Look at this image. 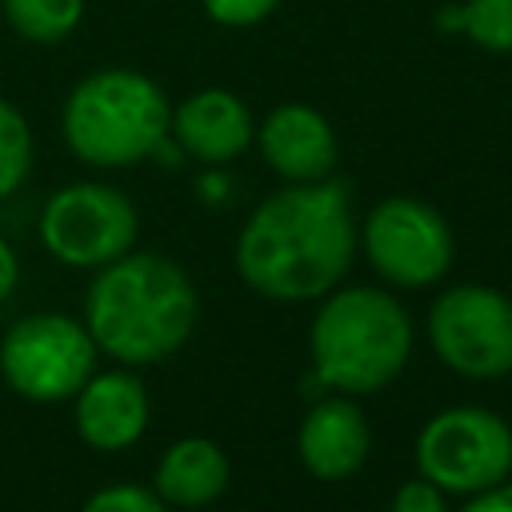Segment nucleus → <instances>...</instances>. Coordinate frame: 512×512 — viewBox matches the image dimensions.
Instances as JSON below:
<instances>
[{"label":"nucleus","instance_id":"nucleus-14","mask_svg":"<svg viewBox=\"0 0 512 512\" xmlns=\"http://www.w3.org/2000/svg\"><path fill=\"white\" fill-rule=\"evenodd\" d=\"M228 456L208 436H184L156 460V496L172 508H204L228 488Z\"/></svg>","mask_w":512,"mask_h":512},{"label":"nucleus","instance_id":"nucleus-4","mask_svg":"<svg viewBox=\"0 0 512 512\" xmlns=\"http://www.w3.org/2000/svg\"><path fill=\"white\" fill-rule=\"evenodd\" d=\"M172 104L156 80L132 68L84 76L64 104L68 148L96 168H128L168 144Z\"/></svg>","mask_w":512,"mask_h":512},{"label":"nucleus","instance_id":"nucleus-18","mask_svg":"<svg viewBox=\"0 0 512 512\" xmlns=\"http://www.w3.org/2000/svg\"><path fill=\"white\" fill-rule=\"evenodd\" d=\"M80 512H168V504L140 484H112L92 492Z\"/></svg>","mask_w":512,"mask_h":512},{"label":"nucleus","instance_id":"nucleus-20","mask_svg":"<svg viewBox=\"0 0 512 512\" xmlns=\"http://www.w3.org/2000/svg\"><path fill=\"white\" fill-rule=\"evenodd\" d=\"M280 0H204L208 16L216 24H228V28H248V24H260Z\"/></svg>","mask_w":512,"mask_h":512},{"label":"nucleus","instance_id":"nucleus-11","mask_svg":"<svg viewBox=\"0 0 512 512\" xmlns=\"http://www.w3.org/2000/svg\"><path fill=\"white\" fill-rule=\"evenodd\" d=\"M260 156L288 184L328 180L336 168V132L308 104H280L256 128Z\"/></svg>","mask_w":512,"mask_h":512},{"label":"nucleus","instance_id":"nucleus-6","mask_svg":"<svg viewBox=\"0 0 512 512\" xmlns=\"http://www.w3.org/2000/svg\"><path fill=\"white\" fill-rule=\"evenodd\" d=\"M416 468L424 480L452 496L496 488L512 472V428L492 408H444L416 436Z\"/></svg>","mask_w":512,"mask_h":512},{"label":"nucleus","instance_id":"nucleus-15","mask_svg":"<svg viewBox=\"0 0 512 512\" xmlns=\"http://www.w3.org/2000/svg\"><path fill=\"white\" fill-rule=\"evenodd\" d=\"M4 16L24 40L56 44L80 24L84 0H4Z\"/></svg>","mask_w":512,"mask_h":512},{"label":"nucleus","instance_id":"nucleus-16","mask_svg":"<svg viewBox=\"0 0 512 512\" xmlns=\"http://www.w3.org/2000/svg\"><path fill=\"white\" fill-rule=\"evenodd\" d=\"M32 168V132L28 120L0 96V200L12 196Z\"/></svg>","mask_w":512,"mask_h":512},{"label":"nucleus","instance_id":"nucleus-9","mask_svg":"<svg viewBox=\"0 0 512 512\" xmlns=\"http://www.w3.org/2000/svg\"><path fill=\"white\" fill-rule=\"evenodd\" d=\"M360 244L368 252V264L392 288L436 284L452 268V252H456L448 220L416 196L380 200L360 228Z\"/></svg>","mask_w":512,"mask_h":512},{"label":"nucleus","instance_id":"nucleus-21","mask_svg":"<svg viewBox=\"0 0 512 512\" xmlns=\"http://www.w3.org/2000/svg\"><path fill=\"white\" fill-rule=\"evenodd\" d=\"M460 512H512V484H496V488H484L476 496H468V504Z\"/></svg>","mask_w":512,"mask_h":512},{"label":"nucleus","instance_id":"nucleus-1","mask_svg":"<svg viewBox=\"0 0 512 512\" xmlns=\"http://www.w3.org/2000/svg\"><path fill=\"white\" fill-rule=\"evenodd\" d=\"M356 240L352 200L340 180L288 184L244 220L236 236V272L264 300H320L348 272Z\"/></svg>","mask_w":512,"mask_h":512},{"label":"nucleus","instance_id":"nucleus-22","mask_svg":"<svg viewBox=\"0 0 512 512\" xmlns=\"http://www.w3.org/2000/svg\"><path fill=\"white\" fill-rule=\"evenodd\" d=\"M16 280H20V260H16V252H12V244L0 236V304L12 296V288H16Z\"/></svg>","mask_w":512,"mask_h":512},{"label":"nucleus","instance_id":"nucleus-7","mask_svg":"<svg viewBox=\"0 0 512 512\" xmlns=\"http://www.w3.org/2000/svg\"><path fill=\"white\" fill-rule=\"evenodd\" d=\"M140 232L132 200L96 180H80L60 188L40 216L44 248L68 268H104L116 256L132 252Z\"/></svg>","mask_w":512,"mask_h":512},{"label":"nucleus","instance_id":"nucleus-8","mask_svg":"<svg viewBox=\"0 0 512 512\" xmlns=\"http://www.w3.org/2000/svg\"><path fill=\"white\" fill-rule=\"evenodd\" d=\"M428 340L460 376H504L512 372V300L488 284L448 288L428 312Z\"/></svg>","mask_w":512,"mask_h":512},{"label":"nucleus","instance_id":"nucleus-13","mask_svg":"<svg viewBox=\"0 0 512 512\" xmlns=\"http://www.w3.org/2000/svg\"><path fill=\"white\" fill-rule=\"evenodd\" d=\"M172 136L188 156L204 164H228L252 144V116L240 96L224 88H204L172 112Z\"/></svg>","mask_w":512,"mask_h":512},{"label":"nucleus","instance_id":"nucleus-12","mask_svg":"<svg viewBox=\"0 0 512 512\" xmlns=\"http://www.w3.org/2000/svg\"><path fill=\"white\" fill-rule=\"evenodd\" d=\"M296 452H300V464L316 480L356 476L372 452V432H368L360 404L348 400L344 392L312 404L296 432Z\"/></svg>","mask_w":512,"mask_h":512},{"label":"nucleus","instance_id":"nucleus-17","mask_svg":"<svg viewBox=\"0 0 512 512\" xmlns=\"http://www.w3.org/2000/svg\"><path fill=\"white\" fill-rule=\"evenodd\" d=\"M460 28L484 52H512V0H464Z\"/></svg>","mask_w":512,"mask_h":512},{"label":"nucleus","instance_id":"nucleus-5","mask_svg":"<svg viewBox=\"0 0 512 512\" xmlns=\"http://www.w3.org/2000/svg\"><path fill=\"white\" fill-rule=\"evenodd\" d=\"M96 356L100 348L84 320L68 312H32L4 332L0 376L32 404H60L84 388V380L96 372Z\"/></svg>","mask_w":512,"mask_h":512},{"label":"nucleus","instance_id":"nucleus-2","mask_svg":"<svg viewBox=\"0 0 512 512\" xmlns=\"http://www.w3.org/2000/svg\"><path fill=\"white\" fill-rule=\"evenodd\" d=\"M196 288L188 272L160 252H124L96 268L84 292V328L96 348L124 368L160 364L184 348L196 328Z\"/></svg>","mask_w":512,"mask_h":512},{"label":"nucleus","instance_id":"nucleus-10","mask_svg":"<svg viewBox=\"0 0 512 512\" xmlns=\"http://www.w3.org/2000/svg\"><path fill=\"white\" fill-rule=\"evenodd\" d=\"M76 400V432L96 452H124L148 428V392L136 372H92Z\"/></svg>","mask_w":512,"mask_h":512},{"label":"nucleus","instance_id":"nucleus-3","mask_svg":"<svg viewBox=\"0 0 512 512\" xmlns=\"http://www.w3.org/2000/svg\"><path fill=\"white\" fill-rule=\"evenodd\" d=\"M312 372L324 388L344 396L380 392L400 376L412 352L408 308L384 288H332L308 332Z\"/></svg>","mask_w":512,"mask_h":512},{"label":"nucleus","instance_id":"nucleus-19","mask_svg":"<svg viewBox=\"0 0 512 512\" xmlns=\"http://www.w3.org/2000/svg\"><path fill=\"white\" fill-rule=\"evenodd\" d=\"M444 496H448V492H440L432 480L416 476V480H408V484H400V488H396V496H392V508H388V512H452Z\"/></svg>","mask_w":512,"mask_h":512}]
</instances>
